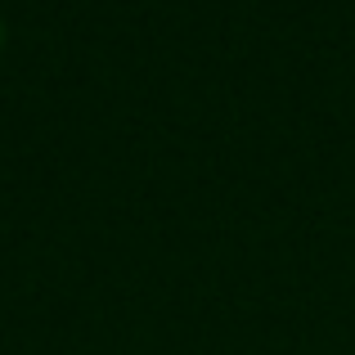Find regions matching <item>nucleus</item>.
Returning a JSON list of instances; mask_svg holds the SVG:
<instances>
[{
    "label": "nucleus",
    "mask_w": 355,
    "mask_h": 355,
    "mask_svg": "<svg viewBox=\"0 0 355 355\" xmlns=\"http://www.w3.org/2000/svg\"><path fill=\"white\" fill-rule=\"evenodd\" d=\"M0 41H5V23H0Z\"/></svg>",
    "instance_id": "f257e3e1"
}]
</instances>
